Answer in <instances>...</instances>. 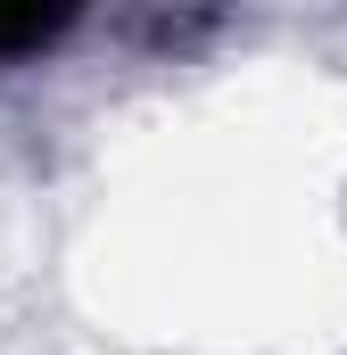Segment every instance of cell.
Returning <instances> with one entry per match:
<instances>
[{
	"instance_id": "obj_1",
	"label": "cell",
	"mask_w": 347,
	"mask_h": 355,
	"mask_svg": "<svg viewBox=\"0 0 347 355\" xmlns=\"http://www.w3.org/2000/svg\"><path fill=\"white\" fill-rule=\"evenodd\" d=\"M67 17L58 8H0V50H42Z\"/></svg>"
}]
</instances>
